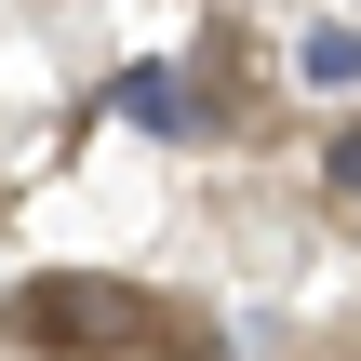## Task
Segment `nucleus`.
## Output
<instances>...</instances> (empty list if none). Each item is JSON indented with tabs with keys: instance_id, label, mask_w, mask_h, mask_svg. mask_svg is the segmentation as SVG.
<instances>
[{
	"instance_id": "obj_1",
	"label": "nucleus",
	"mask_w": 361,
	"mask_h": 361,
	"mask_svg": "<svg viewBox=\"0 0 361 361\" xmlns=\"http://www.w3.org/2000/svg\"><path fill=\"white\" fill-rule=\"evenodd\" d=\"M161 295L134 281H94V268H40L13 308H0V348H40V361H94V348H147Z\"/></svg>"
},
{
	"instance_id": "obj_2",
	"label": "nucleus",
	"mask_w": 361,
	"mask_h": 361,
	"mask_svg": "<svg viewBox=\"0 0 361 361\" xmlns=\"http://www.w3.org/2000/svg\"><path fill=\"white\" fill-rule=\"evenodd\" d=\"M295 80H308V94H348V80H361V27H348V13L295 40Z\"/></svg>"
},
{
	"instance_id": "obj_3",
	"label": "nucleus",
	"mask_w": 361,
	"mask_h": 361,
	"mask_svg": "<svg viewBox=\"0 0 361 361\" xmlns=\"http://www.w3.org/2000/svg\"><path fill=\"white\" fill-rule=\"evenodd\" d=\"M121 121H147V134H188L201 107H188V80H174V67H134V80H121Z\"/></svg>"
},
{
	"instance_id": "obj_4",
	"label": "nucleus",
	"mask_w": 361,
	"mask_h": 361,
	"mask_svg": "<svg viewBox=\"0 0 361 361\" xmlns=\"http://www.w3.org/2000/svg\"><path fill=\"white\" fill-rule=\"evenodd\" d=\"M322 174H335V201H361V121L335 134V147H322Z\"/></svg>"
}]
</instances>
